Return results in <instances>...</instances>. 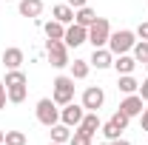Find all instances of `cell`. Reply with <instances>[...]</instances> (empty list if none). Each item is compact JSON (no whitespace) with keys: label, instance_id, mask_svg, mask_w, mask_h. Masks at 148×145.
<instances>
[{"label":"cell","instance_id":"15","mask_svg":"<svg viewBox=\"0 0 148 145\" xmlns=\"http://www.w3.org/2000/svg\"><path fill=\"white\" fill-rule=\"evenodd\" d=\"M51 17L60 20L63 26H69V23H74V9L69 6V3H57L54 9H51Z\"/></svg>","mask_w":148,"mask_h":145},{"label":"cell","instance_id":"12","mask_svg":"<svg viewBox=\"0 0 148 145\" xmlns=\"http://www.w3.org/2000/svg\"><path fill=\"white\" fill-rule=\"evenodd\" d=\"M17 12H20V17L34 20L43 12V0H17Z\"/></svg>","mask_w":148,"mask_h":145},{"label":"cell","instance_id":"19","mask_svg":"<svg viewBox=\"0 0 148 145\" xmlns=\"http://www.w3.org/2000/svg\"><path fill=\"white\" fill-rule=\"evenodd\" d=\"M6 88H20V85H29V80H26V74L20 71V68H12V71H6Z\"/></svg>","mask_w":148,"mask_h":145},{"label":"cell","instance_id":"17","mask_svg":"<svg viewBox=\"0 0 148 145\" xmlns=\"http://www.w3.org/2000/svg\"><path fill=\"white\" fill-rule=\"evenodd\" d=\"M69 140H71V128L66 125V122H54V125H51V142L69 145Z\"/></svg>","mask_w":148,"mask_h":145},{"label":"cell","instance_id":"6","mask_svg":"<svg viewBox=\"0 0 148 145\" xmlns=\"http://www.w3.org/2000/svg\"><path fill=\"white\" fill-rule=\"evenodd\" d=\"M83 117H86V108H83V103H69V105H63L60 108V122H66L69 128H77L83 122Z\"/></svg>","mask_w":148,"mask_h":145},{"label":"cell","instance_id":"26","mask_svg":"<svg viewBox=\"0 0 148 145\" xmlns=\"http://www.w3.org/2000/svg\"><path fill=\"white\" fill-rule=\"evenodd\" d=\"M111 122H117V125L123 128V131H125V128H128V117H125V114H123V111H114V114H111Z\"/></svg>","mask_w":148,"mask_h":145},{"label":"cell","instance_id":"29","mask_svg":"<svg viewBox=\"0 0 148 145\" xmlns=\"http://www.w3.org/2000/svg\"><path fill=\"white\" fill-rule=\"evenodd\" d=\"M137 94H140V97H143V100L148 103V77L143 80V83H140V91H137Z\"/></svg>","mask_w":148,"mask_h":145},{"label":"cell","instance_id":"34","mask_svg":"<svg viewBox=\"0 0 148 145\" xmlns=\"http://www.w3.org/2000/svg\"><path fill=\"white\" fill-rule=\"evenodd\" d=\"M49 145H63V142H49Z\"/></svg>","mask_w":148,"mask_h":145},{"label":"cell","instance_id":"35","mask_svg":"<svg viewBox=\"0 0 148 145\" xmlns=\"http://www.w3.org/2000/svg\"><path fill=\"white\" fill-rule=\"evenodd\" d=\"M100 145H111V142H100Z\"/></svg>","mask_w":148,"mask_h":145},{"label":"cell","instance_id":"11","mask_svg":"<svg viewBox=\"0 0 148 145\" xmlns=\"http://www.w3.org/2000/svg\"><path fill=\"white\" fill-rule=\"evenodd\" d=\"M88 63H91L94 68L103 71V68H111V66H114V54L108 51V46H103V49H94V54H91Z\"/></svg>","mask_w":148,"mask_h":145},{"label":"cell","instance_id":"36","mask_svg":"<svg viewBox=\"0 0 148 145\" xmlns=\"http://www.w3.org/2000/svg\"><path fill=\"white\" fill-rule=\"evenodd\" d=\"M6 3H12V0H6Z\"/></svg>","mask_w":148,"mask_h":145},{"label":"cell","instance_id":"10","mask_svg":"<svg viewBox=\"0 0 148 145\" xmlns=\"http://www.w3.org/2000/svg\"><path fill=\"white\" fill-rule=\"evenodd\" d=\"M23 60H26L23 49H17V46H9V49H3V66H6V71L20 68V66H23Z\"/></svg>","mask_w":148,"mask_h":145},{"label":"cell","instance_id":"18","mask_svg":"<svg viewBox=\"0 0 148 145\" xmlns=\"http://www.w3.org/2000/svg\"><path fill=\"white\" fill-rule=\"evenodd\" d=\"M94 20H97V12H94L91 6H83V9L74 12V23H80V26H86V29L91 26Z\"/></svg>","mask_w":148,"mask_h":145},{"label":"cell","instance_id":"21","mask_svg":"<svg viewBox=\"0 0 148 145\" xmlns=\"http://www.w3.org/2000/svg\"><path fill=\"white\" fill-rule=\"evenodd\" d=\"M88 71H91V63H88V60H74L71 63V77L74 80H86Z\"/></svg>","mask_w":148,"mask_h":145},{"label":"cell","instance_id":"25","mask_svg":"<svg viewBox=\"0 0 148 145\" xmlns=\"http://www.w3.org/2000/svg\"><path fill=\"white\" fill-rule=\"evenodd\" d=\"M3 145H26V134L23 131H6Z\"/></svg>","mask_w":148,"mask_h":145},{"label":"cell","instance_id":"33","mask_svg":"<svg viewBox=\"0 0 148 145\" xmlns=\"http://www.w3.org/2000/svg\"><path fill=\"white\" fill-rule=\"evenodd\" d=\"M3 140H6V131H0V145H3Z\"/></svg>","mask_w":148,"mask_h":145},{"label":"cell","instance_id":"20","mask_svg":"<svg viewBox=\"0 0 148 145\" xmlns=\"http://www.w3.org/2000/svg\"><path fill=\"white\" fill-rule=\"evenodd\" d=\"M117 88L123 91V94H137V91H140V83L134 80V74H120V83H117Z\"/></svg>","mask_w":148,"mask_h":145},{"label":"cell","instance_id":"30","mask_svg":"<svg viewBox=\"0 0 148 145\" xmlns=\"http://www.w3.org/2000/svg\"><path fill=\"white\" fill-rule=\"evenodd\" d=\"M140 125H143V131H148V105L143 108V114H140Z\"/></svg>","mask_w":148,"mask_h":145},{"label":"cell","instance_id":"23","mask_svg":"<svg viewBox=\"0 0 148 145\" xmlns=\"http://www.w3.org/2000/svg\"><path fill=\"white\" fill-rule=\"evenodd\" d=\"M100 131H103V137H106V140H108V142H114V140H120V137H123V128L117 125V122H103V128H100Z\"/></svg>","mask_w":148,"mask_h":145},{"label":"cell","instance_id":"16","mask_svg":"<svg viewBox=\"0 0 148 145\" xmlns=\"http://www.w3.org/2000/svg\"><path fill=\"white\" fill-rule=\"evenodd\" d=\"M43 31H46L49 40H63L66 37V26L60 20H49V23H43Z\"/></svg>","mask_w":148,"mask_h":145},{"label":"cell","instance_id":"3","mask_svg":"<svg viewBox=\"0 0 148 145\" xmlns=\"http://www.w3.org/2000/svg\"><path fill=\"white\" fill-rule=\"evenodd\" d=\"M34 114H37V122L46 125V128H51L54 122H60V105H57L51 97H43V100L37 103Z\"/></svg>","mask_w":148,"mask_h":145},{"label":"cell","instance_id":"22","mask_svg":"<svg viewBox=\"0 0 148 145\" xmlns=\"http://www.w3.org/2000/svg\"><path fill=\"white\" fill-rule=\"evenodd\" d=\"M131 54H134L137 63H143V66H145V63H148V40H137V43H134V49H131Z\"/></svg>","mask_w":148,"mask_h":145},{"label":"cell","instance_id":"8","mask_svg":"<svg viewBox=\"0 0 148 145\" xmlns=\"http://www.w3.org/2000/svg\"><path fill=\"white\" fill-rule=\"evenodd\" d=\"M83 108L86 111H100L103 108V103H106V91L100 88V85H88V88L83 91Z\"/></svg>","mask_w":148,"mask_h":145},{"label":"cell","instance_id":"7","mask_svg":"<svg viewBox=\"0 0 148 145\" xmlns=\"http://www.w3.org/2000/svg\"><path fill=\"white\" fill-rule=\"evenodd\" d=\"M63 43H66L69 49H77V46L88 43V29L80 26V23H69V26H66V37H63Z\"/></svg>","mask_w":148,"mask_h":145},{"label":"cell","instance_id":"37","mask_svg":"<svg viewBox=\"0 0 148 145\" xmlns=\"http://www.w3.org/2000/svg\"><path fill=\"white\" fill-rule=\"evenodd\" d=\"M145 68H148V63H145Z\"/></svg>","mask_w":148,"mask_h":145},{"label":"cell","instance_id":"27","mask_svg":"<svg viewBox=\"0 0 148 145\" xmlns=\"http://www.w3.org/2000/svg\"><path fill=\"white\" fill-rule=\"evenodd\" d=\"M134 34L140 37V40H148V20H145V23H140V26H137V31H134Z\"/></svg>","mask_w":148,"mask_h":145},{"label":"cell","instance_id":"2","mask_svg":"<svg viewBox=\"0 0 148 145\" xmlns=\"http://www.w3.org/2000/svg\"><path fill=\"white\" fill-rule=\"evenodd\" d=\"M134 43H137V34H134L131 29L111 31V37H108V51L114 57H117V54H128L131 49H134Z\"/></svg>","mask_w":148,"mask_h":145},{"label":"cell","instance_id":"14","mask_svg":"<svg viewBox=\"0 0 148 145\" xmlns=\"http://www.w3.org/2000/svg\"><path fill=\"white\" fill-rule=\"evenodd\" d=\"M114 68H117V74H134V68H137L134 54H117L114 57Z\"/></svg>","mask_w":148,"mask_h":145},{"label":"cell","instance_id":"5","mask_svg":"<svg viewBox=\"0 0 148 145\" xmlns=\"http://www.w3.org/2000/svg\"><path fill=\"white\" fill-rule=\"evenodd\" d=\"M108 37H111V23L106 17H97L91 26H88V43H91L94 49L108 46Z\"/></svg>","mask_w":148,"mask_h":145},{"label":"cell","instance_id":"1","mask_svg":"<svg viewBox=\"0 0 148 145\" xmlns=\"http://www.w3.org/2000/svg\"><path fill=\"white\" fill-rule=\"evenodd\" d=\"M51 100H54L57 105H69L74 100V77L69 74H60L54 77V83H51Z\"/></svg>","mask_w":148,"mask_h":145},{"label":"cell","instance_id":"28","mask_svg":"<svg viewBox=\"0 0 148 145\" xmlns=\"http://www.w3.org/2000/svg\"><path fill=\"white\" fill-rule=\"evenodd\" d=\"M6 103H9V94H6V83L0 80V111L6 108Z\"/></svg>","mask_w":148,"mask_h":145},{"label":"cell","instance_id":"31","mask_svg":"<svg viewBox=\"0 0 148 145\" xmlns=\"http://www.w3.org/2000/svg\"><path fill=\"white\" fill-rule=\"evenodd\" d=\"M71 9H83V6H88V0H66Z\"/></svg>","mask_w":148,"mask_h":145},{"label":"cell","instance_id":"24","mask_svg":"<svg viewBox=\"0 0 148 145\" xmlns=\"http://www.w3.org/2000/svg\"><path fill=\"white\" fill-rule=\"evenodd\" d=\"M91 134H86V131H80V128H74L71 131V140H69V145H91Z\"/></svg>","mask_w":148,"mask_h":145},{"label":"cell","instance_id":"4","mask_svg":"<svg viewBox=\"0 0 148 145\" xmlns=\"http://www.w3.org/2000/svg\"><path fill=\"white\" fill-rule=\"evenodd\" d=\"M46 57H49V63H51L54 68L71 66V60H69V46H66L63 40H46Z\"/></svg>","mask_w":148,"mask_h":145},{"label":"cell","instance_id":"9","mask_svg":"<svg viewBox=\"0 0 148 145\" xmlns=\"http://www.w3.org/2000/svg\"><path fill=\"white\" fill-rule=\"evenodd\" d=\"M143 108H145V100H143L140 94H125V100L120 103V111H123L128 120L140 117V114H143Z\"/></svg>","mask_w":148,"mask_h":145},{"label":"cell","instance_id":"13","mask_svg":"<svg viewBox=\"0 0 148 145\" xmlns=\"http://www.w3.org/2000/svg\"><path fill=\"white\" fill-rule=\"evenodd\" d=\"M80 131H86V134H97V131H100V128H103V122H100V114H97V111H86V117H83V122H80Z\"/></svg>","mask_w":148,"mask_h":145},{"label":"cell","instance_id":"32","mask_svg":"<svg viewBox=\"0 0 148 145\" xmlns=\"http://www.w3.org/2000/svg\"><path fill=\"white\" fill-rule=\"evenodd\" d=\"M111 145H131V142H128V140H123V137H120V140H114Z\"/></svg>","mask_w":148,"mask_h":145}]
</instances>
